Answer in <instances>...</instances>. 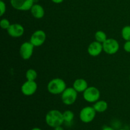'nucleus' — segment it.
<instances>
[{
	"label": "nucleus",
	"instance_id": "obj_1",
	"mask_svg": "<svg viewBox=\"0 0 130 130\" xmlns=\"http://www.w3.org/2000/svg\"><path fill=\"white\" fill-rule=\"evenodd\" d=\"M45 122L48 126L53 128L61 126L64 123L63 112L56 109L50 110L46 114Z\"/></svg>",
	"mask_w": 130,
	"mask_h": 130
},
{
	"label": "nucleus",
	"instance_id": "obj_2",
	"mask_svg": "<svg viewBox=\"0 0 130 130\" xmlns=\"http://www.w3.org/2000/svg\"><path fill=\"white\" fill-rule=\"evenodd\" d=\"M67 88V85L63 79L61 78L52 79L49 81L47 85V90L48 92L53 95L62 94L63 91Z\"/></svg>",
	"mask_w": 130,
	"mask_h": 130
},
{
	"label": "nucleus",
	"instance_id": "obj_3",
	"mask_svg": "<svg viewBox=\"0 0 130 130\" xmlns=\"http://www.w3.org/2000/svg\"><path fill=\"white\" fill-rule=\"evenodd\" d=\"M77 99V92L73 87L67 88L61 94V99L65 105H71L74 104Z\"/></svg>",
	"mask_w": 130,
	"mask_h": 130
},
{
	"label": "nucleus",
	"instance_id": "obj_4",
	"mask_svg": "<svg viewBox=\"0 0 130 130\" xmlns=\"http://www.w3.org/2000/svg\"><path fill=\"white\" fill-rule=\"evenodd\" d=\"M83 93L84 100L88 103H95L100 100V91L95 86H88Z\"/></svg>",
	"mask_w": 130,
	"mask_h": 130
},
{
	"label": "nucleus",
	"instance_id": "obj_5",
	"mask_svg": "<svg viewBox=\"0 0 130 130\" xmlns=\"http://www.w3.org/2000/svg\"><path fill=\"white\" fill-rule=\"evenodd\" d=\"M96 112L91 106H86L83 108L79 112V119L83 123H90L96 117Z\"/></svg>",
	"mask_w": 130,
	"mask_h": 130
},
{
	"label": "nucleus",
	"instance_id": "obj_6",
	"mask_svg": "<svg viewBox=\"0 0 130 130\" xmlns=\"http://www.w3.org/2000/svg\"><path fill=\"white\" fill-rule=\"evenodd\" d=\"M102 45L103 50L108 55L116 54L119 50V43L114 38H107Z\"/></svg>",
	"mask_w": 130,
	"mask_h": 130
},
{
	"label": "nucleus",
	"instance_id": "obj_7",
	"mask_svg": "<svg viewBox=\"0 0 130 130\" xmlns=\"http://www.w3.org/2000/svg\"><path fill=\"white\" fill-rule=\"evenodd\" d=\"M10 4L17 10L29 11L34 4V0H10Z\"/></svg>",
	"mask_w": 130,
	"mask_h": 130
},
{
	"label": "nucleus",
	"instance_id": "obj_8",
	"mask_svg": "<svg viewBox=\"0 0 130 130\" xmlns=\"http://www.w3.org/2000/svg\"><path fill=\"white\" fill-rule=\"evenodd\" d=\"M46 39V34L43 30H37L32 33L29 41L35 47H39L43 45Z\"/></svg>",
	"mask_w": 130,
	"mask_h": 130
},
{
	"label": "nucleus",
	"instance_id": "obj_9",
	"mask_svg": "<svg viewBox=\"0 0 130 130\" xmlns=\"http://www.w3.org/2000/svg\"><path fill=\"white\" fill-rule=\"evenodd\" d=\"M34 46L30 41H26L21 44L19 49V53L22 59L25 60L30 59L33 55Z\"/></svg>",
	"mask_w": 130,
	"mask_h": 130
},
{
	"label": "nucleus",
	"instance_id": "obj_10",
	"mask_svg": "<svg viewBox=\"0 0 130 130\" xmlns=\"http://www.w3.org/2000/svg\"><path fill=\"white\" fill-rule=\"evenodd\" d=\"M38 85L35 81H28L23 83L21 86V91L25 96H29L34 95L37 91Z\"/></svg>",
	"mask_w": 130,
	"mask_h": 130
},
{
	"label": "nucleus",
	"instance_id": "obj_11",
	"mask_svg": "<svg viewBox=\"0 0 130 130\" xmlns=\"http://www.w3.org/2000/svg\"><path fill=\"white\" fill-rule=\"evenodd\" d=\"M6 30L10 36L15 38L22 36L25 32V29L23 25L17 23L11 24L10 27Z\"/></svg>",
	"mask_w": 130,
	"mask_h": 130
},
{
	"label": "nucleus",
	"instance_id": "obj_12",
	"mask_svg": "<svg viewBox=\"0 0 130 130\" xmlns=\"http://www.w3.org/2000/svg\"><path fill=\"white\" fill-rule=\"evenodd\" d=\"M103 51L102 43L96 41L90 43L88 47V53L91 57H95L100 55Z\"/></svg>",
	"mask_w": 130,
	"mask_h": 130
},
{
	"label": "nucleus",
	"instance_id": "obj_13",
	"mask_svg": "<svg viewBox=\"0 0 130 130\" xmlns=\"http://www.w3.org/2000/svg\"><path fill=\"white\" fill-rule=\"evenodd\" d=\"M30 11L32 15L37 19H41L43 18L45 14L44 8L39 4H34Z\"/></svg>",
	"mask_w": 130,
	"mask_h": 130
},
{
	"label": "nucleus",
	"instance_id": "obj_14",
	"mask_svg": "<svg viewBox=\"0 0 130 130\" xmlns=\"http://www.w3.org/2000/svg\"><path fill=\"white\" fill-rule=\"evenodd\" d=\"M72 87L77 93H83L88 87V83L85 79L79 78L75 80L73 83Z\"/></svg>",
	"mask_w": 130,
	"mask_h": 130
},
{
	"label": "nucleus",
	"instance_id": "obj_15",
	"mask_svg": "<svg viewBox=\"0 0 130 130\" xmlns=\"http://www.w3.org/2000/svg\"><path fill=\"white\" fill-rule=\"evenodd\" d=\"M93 108L96 112L102 113L106 111L108 109V104L106 101L104 100H99L94 103Z\"/></svg>",
	"mask_w": 130,
	"mask_h": 130
},
{
	"label": "nucleus",
	"instance_id": "obj_16",
	"mask_svg": "<svg viewBox=\"0 0 130 130\" xmlns=\"http://www.w3.org/2000/svg\"><path fill=\"white\" fill-rule=\"evenodd\" d=\"M63 117L64 123L69 124L73 121L74 119V114L71 110H67L63 112Z\"/></svg>",
	"mask_w": 130,
	"mask_h": 130
},
{
	"label": "nucleus",
	"instance_id": "obj_17",
	"mask_svg": "<svg viewBox=\"0 0 130 130\" xmlns=\"http://www.w3.org/2000/svg\"><path fill=\"white\" fill-rule=\"evenodd\" d=\"M95 39L96 41L104 43L107 39V36L105 32L102 30H98L95 34Z\"/></svg>",
	"mask_w": 130,
	"mask_h": 130
},
{
	"label": "nucleus",
	"instance_id": "obj_18",
	"mask_svg": "<svg viewBox=\"0 0 130 130\" xmlns=\"http://www.w3.org/2000/svg\"><path fill=\"white\" fill-rule=\"evenodd\" d=\"M38 77V73L36 70L29 69L25 72V77L28 81H35Z\"/></svg>",
	"mask_w": 130,
	"mask_h": 130
},
{
	"label": "nucleus",
	"instance_id": "obj_19",
	"mask_svg": "<svg viewBox=\"0 0 130 130\" xmlns=\"http://www.w3.org/2000/svg\"><path fill=\"white\" fill-rule=\"evenodd\" d=\"M121 36L126 41H130V25H126L122 29Z\"/></svg>",
	"mask_w": 130,
	"mask_h": 130
},
{
	"label": "nucleus",
	"instance_id": "obj_20",
	"mask_svg": "<svg viewBox=\"0 0 130 130\" xmlns=\"http://www.w3.org/2000/svg\"><path fill=\"white\" fill-rule=\"evenodd\" d=\"M10 25H11L10 22L7 19H3L0 21V26L3 29L7 30L10 27Z\"/></svg>",
	"mask_w": 130,
	"mask_h": 130
},
{
	"label": "nucleus",
	"instance_id": "obj_21",
	"mask_svg": "<svg viewBox=\"0 0 130 130\" xmlns=\"http://www.w3.org/2000/svg\"><path fill=\"white\" fill-rule=\"evenodd\" d=\"M6 10V4L3 0H0V16L3 17L5 13Z\"/></svg>",
	"mask_w": 130,
	"mask_h": 130
},
{
	"label": "nucleus",
	"instance_id": "obj_22",
	"mask_svg": "<svg viewBox=\"0 0 130 130\" xmlns=\"http://www.w3.org/2000/svg\"><path fill=\"white\" fill-rule=\"evenodd\" d=\"M124 50L127 53H130V41H126L123 46Z\"/></svg>",
	"mask_w": 130,
	"mask_h": 130
},
{
	"label": "nucleus",
	"instance_id": "obj_23",
	"mask_svg": "<svg viewBox=\"0 0 130 130\" xmlns=\"http://www.w3.org/2000/svg\"><path fill=\"white\" fill-rule=\"evenodd\" d=\"M102 130H114V129L113 128H112V127H110V126H104V128L102 129Z\"/></svg>",
	"mask_w": 130,
	"mask_h": 130
},
{
	"label": "nucleus",
	"instance_id": "obj_24",
	"mask_svg": "<svg viewBox=\"0 0 130 130\" xmlns=\"http://www.w3.org/2000/svg\"><path fill=\"white\" fill-rule=\"evenodd\" d=\"M51 1L55 4H60V3H62L63 1V0H51Z\"/></svg>",
	"mask_w": 130,
	"mask_h": 130
},
{
	"label": "nucleus",
	"instance_id": "obj_25",
	"mask_svg": "<svg viewBox=\"0 0 130 130\" xmlns=\"http://www.w3.org/2000/svg\"><path fill=\"white\" fill-rule=\"evenodd\" d=\"M53 130H64L63 129V128L61 126H58L55 127V128H53Z\"/></svg>",
	"mask_w": 130,
	"mask_h": 130
},
{
	"label": "nucleus",
	"instance_id": "obj_26",
	"mask_svg": "<svg viewBox=\"0 0 130 130\" xmlns=\"http://www.w3.org/2000/svg\"><path fill=\"white\" fill-rule=\"evenodd\" d=\"M30 130H42L41 128H38V127H36V128H33L32 129H30Z\"/></svg>",
	"mask_w": 130,
	"mask_h": 130
},
{
	"label": "nucleus",
	"instance_id": "obj_27",
	"mask_svg": "<svg viewBox=\"0 0 130 130\" xmlns=\"http://www.w3.org/2000/svg\"><path fill=\"white\" fill-rule=\"evenodd\" d=\"M118 130H126V129H118Z\"/></svg>",
	"mask_w": 130,
	"mask_h": 130
},
{
	"label": "nucleus",
	"instance_id": "obj_28",
	"mask_svg": "<svg viewBox=\"0 0 130 130\" xmlns=\"http://www.w3.org/2000/svg\"><path fill=\"white\" fill-rule=\"evenodd\" d=\"M129 81H130V76H129Z\"/></svg>",
	"mask_w": 130,
	"mask_h": 130
}]
</instances>
